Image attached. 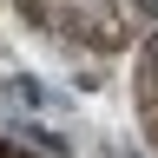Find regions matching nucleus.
Segmentation results:
<instances>
[{"mask_svg": "<svg viewBox=\"0 0 158 158\" xmlns=\"http://www.w3.org/2000/svg\"><path fill=\"white\" fill-rule=\"evenodd\" d=\"M20 20L53 40V46H73V53H125L132 40H145L158 27V0H13Z\"/></svg>", "mask_w": 158, "mask_h": 158, "instance_id": "nucleus-1", "label": "nucleus"}, {"mask_svg": "<svg viewBox=\"0 0 158 158\" xmlns=\"http://www.w3.org/2000/svg\"><path fill=\"white\" fill-rule=\"evenodd\" d=\"M132 99H138V125H145L152 152H158V27L138 40V66H132Z\"/></svg>", "mask_w": 158, "mask_h": 158, "instance_id": "nucleus-2", "label": "nucleus"}, {"mask_svg": "<svg viewBox=\"0 0 158 158\" xmlns=\"http://www.w3.org/2000/svg\"><path fill=\"white\" fill-rule=\"evenodd\" d=\"M0 158H40V152H27L20 138H0Z\"/></svg>", "mask_w": 158, "mask_h": 158, "instance_id": "nucleus-3", "label": "nucleus"}]
</instances>
